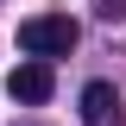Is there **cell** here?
I'll return each mask as SVG.
<instances>
[{"label": "cell", "instance_id": "cell-1", "mask_svg": "<svg viewBox=\"0 0 126 126\" xmlns=\"http://www.w3.org/2000/svg\"><path fill=\"white\" fill-rule=\"evenodd\" d=\"M19 50H25L32 63L69 57V50H76V19L69 13H32V19H19Z\"/></svg>", "mask_w": 126, "mask_h": 126}, {"label": "cell", "instance_id": "cell-2", "mask_svg": "<svg viewBox=\"0 0 126 126\" xmlns=\"http://www.w3.org/2000/svg\"><path fill=\"white\" fill-rule=\"evenodd\" d=\"M50 88H57V76H50V63H19L13 76H6V94H13V101H25V107L50 101Z\"/></svg>", "mask_w": 126, "mask_h": 126}, {"label": "cell", "instance_id": "cell-3", "mask_svg": "<svg viewBox=\"0 0 126 126\" xmlns=\"http://www.w3.org/2000/svg\"><path fill=\"white\" fill-rule=\"evenodd\" d=\"M113 120H120L113 82H88V88H82V126H113Z\"/></svg>", "mask_w": 126, "mask_h": 126}, {"label": "cell", "instance_id": "cell-4", "mask_svg": "<svg viewBox=\"0 0 126 126\" xmlns=\"http://www.w3.org/2000/svg\"><path fill=\"white\" fill-rule=\"evenodd\" d=\"M94 13L101 19H126V0H94Z\"/></svg>", "mask_w": 126, "mask_h": 126}]
</instances>
